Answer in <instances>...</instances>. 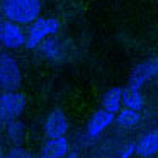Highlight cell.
I'll return each mask as SVG.
<instances>
[{"label":"cell","mask_w":158,"mask_h":158,"mask_svg":"<svg viewBox=\"0 0 158 158\" xmlns=\"http://www.w3.org/2000/svg\"><path fill=\"white\" fill-rule=\"evenodd\" d=\"M39 0H4V14L15 24H32L39 19Z\"/></svg>","instance_id":"cell-1"},{"label":"cell","mask_w":158,"mask_h":158,"mask_svg":"<svg viewBox=\"0 0 158 158\" xmlns=\"http://www.w3.org/2000/svg\"><path fill=\"white\" fill-rule=\"evenodd\" d=\"M60 31V21L58 19H44L39 17L36 22H32L27 32V41L26 46L29 49H34L41 46L48 39V36H55Z\"/></svg>","instance_id":"cell-2"},{"label":"cell","mask_w":158,"mask_h":158,"mask_svg":"<svg viewBox=\"0 0 158 158\" xmlns=\"http://www.w3.org/2000/svg\"><path fill=\"white\" fill-rule=\"evenodd\" d=\"M21 70L12 56L2 55L0 56V85L4 92H15L21 87Z\"/></svg>","instance_id":"cell-3"},{"label":"cell","mask_w":158,"mask_h":158,"mask_svg":"<svg viewBox=\"0 0 158 158\" xmlns=\"http://www.w3.org/2000/svg\"><path fill=\"white\" fill-rule=\"evenodd\" d=\"M26 107V97L21 92H4L0 97V117L4 123H14Z\"/></svg>","instance_id":"cell-4"},{"label":"cell","mask_w":158,"mask_h":158,"mask_svg":"<svg viewBox=\"0 0 158 158\" xmlns=\"http://www.w3.org/2000/svg\"><path fill=\"white\" fill-rule=\"evenodd\" d=\"M0 39H2L5 48L9 49H17L21 46H26V41H27L21 26L12 21L2 22V26H0Z\"/></svg>","instance_id":"cell-5"},{"label":"cell","mask_w":158,"mask_h":158,"mask_svg":"<svg viewBox=\"0 0 158 158\" xmlns=\"http://www.w3.org/2000/svg\"><path fill=\"white\" fill-rule=\"evenodd\" d=\"M68 131V119L61 109H55L49 112L48 119L44 123V134L48 139H56V138H65Z\"/></svg>","instance_id":"cell-6"},{"label":"cell","mask_w":158,"mask_h":158,"mask_svg":"<svg viewBox=\"0 0 158 158\" xmlns=\"http://www.w3.org/2000/svg\"><path fill=\"white\" fill-rule=\"evenodd\" d=\"M112 123H116V116L110 114L109 110L106 109H99L92 114V117L89 119V124H87V134L90 138H95L102 133L104 129L110 126Z\"/></svg>","instance_id":"cell-7"},{"label":"cell","mask_w":158,"mask_h":158,"mask_svg":"<svg viewBox=\"0 0 158 158\" xmlns=\"http://www.w3.org/2000/svg\"><path fill=\"white\" fill-rule=\"evenodd\" d=\"M153 75H156V72H155V61H143V63H139V65H136L133 68V72H131L129 85H127V87L139 90Z\"/></svg>","instance_id":"cell-8"},{"label":"cell","mask_w":158,"mask_h":158,"mask_svg":"<svg viewBox=\"0 0 158 158\" xmlns=\"http://www.w3.org/2000/svg\"><path fill=\"white\" fill-rule=\"evenodd\" d=\"M68 153V139L66 138H56V139L46 141L41 155L38 158H63Z\"/></svg>","instance_id":"cell-9"},{"label":"cell","mask_w":158,"mask_h":158,"mask_svg":"<svg viewBox=\"0 0 158 158\" xmlns=\"http://www.w3.org/2000/svg\"><path fill=\"white\" fill-rule=\"evenodd\" d=\"M136 155L141 158H150L158 155V131H151V133L144 134L136 144Z\"/></svg>","instance_id":"cell-10"},{"label":"cell","mask_w":158,"mask_h":158,"mask_svg":"<svg viewBox=\"0 0 158 158\" xmlns=\"http://www.w3.org/2000/svg\"><path fill=\"white\" fill-rule=\"evenodd\" d=\"M123 94L124 90L119 89V87H112L109 89L102 97V109L109 110L110 114H119L121 112V106H123Z\"/></svg>","instance_id":"cell-11"},{"label":"cell","mask_w":158,"mask_h":158,"mask_svg":"<svg viewBox=\"0 0 158 158\" xmlns=\"http://www.w3.org/2000/svg\"><path fill=\"white\" fill-rule=\"evenodd\" d=\"M123 102H124V106H126V109H131V110L139 112V110L143 109L144 100H143V95H141V92L138 89H131V87H127V89H124Z\"/></svg>","instance_id":"cell-12"},{"label":"cell","mask_w":158,"mask_h":158,"mask_svg":"<svg viewBox=\"0 0 158 158\" xmlns=\"http://www.w3.org/2000/svg\"><path fill=\"white\" fill-rule=\"evenodd\" d=\"M41 53L49 60H60L63 56V48L56 38H48L41 46H39Z\"/></svg>","instance_id":"cell-13"},{"label":"cell","mask_w":158,"mask_h":158,"mask_svg":"<svg viewBox=\"0 0 158 158\" xmlns=\"http://www.w3.org/2000/svg\"><path fill=\"white\" fill-rule=\"evenodd\" d=\"M139 123V112L131 109H123L116 116V124L119 127H134Z\"/></svg>","instance_id":"cell-14"},{"label":"cell","mask_w":158,"mask_h":158,"mask_svg":"<svg viewBox=\"0 0 158 158\" xmlns=\"http://www.w3.org/2000/svg\"><path fill=\"white\" fill-rule=\"evenodd\" d=\"M7 136L15 146L22 143L24 139V124L21 121H14V123H9L7 124Z\"/></svg>","instance_id":"cell-15"},{"label":"cell","mask_w":158,"mask_h":158,"mask_svg":"<svg viewBox=\"0 0 158 158\" xmlns=\"http://www.w3.org/2000/svg\"><path fill=\"white\" fill-rule=\"evenodd\" d=\"M7 158H36L32 153H29L27 150H24V148L21 146H14L10 150V153L7 155Z\"/></svg>","instance_id":"cell-16"},{"label":"cell","mask_w":158,"mask_h":158,"mask_svg":"<svg viewBox=\"0 0 158 158\" xmlns=\"http://www.w3.org/2000/svg\"><path fill=\"white\" fill-rule=\"evenodd\" d=\"M136 153V144L133 143H127L126 146H123L117 153V158H131L133 155Z\"/></svg>","instance_id":"cell-17"},{"label":"cell","mask_w":158,"mask_h":158,"mask_svg":"<svg viewBox=\"0 0 158 158\" xmlns=\"http://www.w3.org/2000/svg\"><path fill=\"white\" fill-rule=\"evenodd\" d=\"M63 158H78V153H75V151H70L66 156H63Z\"/></svg>","instance_id":"cell-18"},{"label":"cell","mask_w":158,"mask_h":158,"mask_svg":"<svg viewBox=\"0 0 158 158\" xmlns=\"http://www.w3.org/2000/svg\"><path fill=\"white\" fill-rule=\"evenodd\" d=\"M155 72H156V75H158V60L155 61Z\"/></svg>","instance_id":"cell-19"},{"label":"cell","mask_w":158,"mask_h":158,"mask_svg":"<svg viewBox=\"0 0 158 158\" xmlns=\"http://www.w3.org/2000/svg\"><path fill=\"white\" fill-rule=\"evenodd\" d=\"M2 158H7V156H2Z\"/></svg>","instance_id":"cell-20"},{"label":"cell","mask_w":158,"mask_h":158,"mask_svg":"<svg viewBox=\"0 0 158 158\" xmlns=\"http://www.w3.org/2000/svg\"><path fill=\"white\" fill-rule=\"evenodd\" d=\"M156 158H158V155H156Z\"/></svg>","instance_id":"cell-21"}]
</instances>
